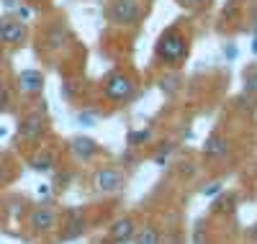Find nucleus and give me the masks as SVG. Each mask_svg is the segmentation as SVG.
I'll return each mask as SVG.
<instances>
[{
  "label": "nucleus",
  "instance_id": "27",
  "mask_svg": "<svg viewBox=\"0 0 257 244\" xmlns=\"http://www.w3.org/2000/svg\"><path fill=\"white\" fill-rule=\"evenodd\" d=\"M0 177H3V170H0Z\"/></svg>",
  "mask_w": 257,
  "mask_h": 244
},
{
  "label": "nucleus",
  "instance_id": "9",
  "mask_svg": "<svg viewBox=\"0 0 257 244\" xmlns=\"http://www.w3.org/2000/svg\"><path fill=\"white\" fill-rule=\"evenodd\" d=\"M70 149H72V154L77 160H93L98 154V144L93 139H88V137H75L70 142Z\"/></svg>",
  "mask_w": 257,
  "mask_h": 244
},
{
  "label": "nucleus",
  "instance_id": "18",
  "mask_svg": "<svg viewBox=\"0 0 257 244\" xmlns=\"http://www.w3.org/2000/svg\"><path fill=\"white\" fill-rule=\"evenodd\" d=\"M77 121H80V126H95L98 113L95 110H82V113H77Z\"/></svg>",
  "mask_w": 257,
  "mask_h": 244
},
{
  "label": "nucleus",
  "instance_id": "26",
  "mask_svg": "<svg viewBox=\"0 0 257 244\" xmlns=\"http://www.w3.org/2000/svg\"><path fill=\"white\" fill-rule=\"evenodd\" d=\"M252 241H257V224L252 226Z\"/></svg>",
  "mask_w": 257,
  "mask_h": 244
},
{
  "label": "nucleus",
  "instance_id": "22",
  "mask_svg": "<svg viewBox=\"0 0 257 244\" xmlns=\"http://www.w3.org/2000/svg\"><path fill=\"white\" fill-rule=\"evenodd\" d=\"M183 6H190V8H198V6H206L208 0H180Z\"/></svg>",
  "mask_w": 257,
  "mask_h": 244
},
{
  "label": "nucleus",
  "instance_id": "6",
  "mask_svg": "<svg viewBox=\"0 0 257 244\" xmlns=\"http://www.w3.org/2000/svg\"><path fill=\"white\" fill-rule=\"evenodd\" d=\"M26 39V26L16 18H0V41L6 44H21Z\"/></svg>",
  "mask_w": 257,
  "mask_h": 244
},
{
  "label": "nucleus",
  "instance_id": "13",
  "mask_svg": "<svg viewBox=\"0 0 257 244\" xmlns=\"http://www.w3.org/2000/svg\"><path fill=\"white\" fill-rule=\"evenodd\" d=\"M64 41H67V31H64L62 26H52L49 34H47V47L49 49H59Z\"/></svg>",
  "mask_w": 257,
  "mask_h": 244
},
{
  "label": "nucleus",
  "instance_id": "23",
  "mask_svg": "<svg viewBox=\"0 0 257 244\" xmlns=\"http://www.w3.org/2000/svg\"><path fill=\"white\" fill-rule=\"evenodd\" d=\"M18 16H21V18L26 21V18H31V11H29L26 6H18Z\"/></svg>",
  "mask_w": 257,
  "mask_h": 244
},
{
  "label": "nucleus",
  "instance_id": "10",
  "mask_svg": "<svg viewBox=\"0 0 257 244\" xmlns=\"http://www.w3.org/2000/svg\"><path fill=\"white\" fill-rule=\"evenodd\" d=\"M226 152H229V142L221 134H211L208 142H206V147H203V154H206V157H211V160L226 157Z\"/></svg>",
  "mask_w": 257,
  "mask_h": 244
},
{
  "label": "nucleus",
  "instance_id": "21",
  "mask_svg": "<svg viewBox=\"0 0 257 244\" xmlns=\"http://www.w3.org/2000/svg\"><path fill=\"white\" fill-rule=\"evenodd\" d=\"M224 54H226V59H237V54H239V49L234 47V44H226L224 47Z\"/></svg>",
  "mask_w": 257,
  "mask_h": 244
},
{
  "label": "nucleus",
  "instance_id": "3",
  "mask_svg": "<svg viewBox=\"0 0 257 244\" xmlns=\"http://www.w3.org/2000/svg\"><path fill=\"white\" fill-rule=\"evenodd\" d=\"M111 18L118 26H132L142 18V6L139 0H113L111 3Z\"/></svg>",
  "mask_w": 257,
  "mask_h": 244
},
{
  "label": "nucleus",
  "instance_id": "12",
  "mask_svg": "<svg viewBox=\"0 0 257 244\" xmlns=\"http://www.w3.org/2000/svg\"><path fill=\"white\" fill-rule=\"evenodd\" d=\"M82 231H85L82 211H72V213H70V221H67V231H64V239H77Z\"/></svg>",
  "mask_w": 257,
  "mask_h": 244
},
{
  "label": "nucleus",
  "instance_id": "1",
  "mask_svg": "<svg viewBox=\"0 0 257 244\" xmlns=\"http://www.w3.org/2000/svg\"><path fill=\"white\" fill-rule=\"evenodd\" d=\"M155 54L165 64H180L188 57V39L178 29H167L155 44Z\"/></svg>",
  "mask_w": 257,
  "mask_h": 244
},
{
  "label": "nucleus",
  "instance_id": "16",
  "mask_svg": "<svg viewBox=\"0 0 257 244\" xmlns=\"http://www.w3.org/2000/svg\"><path fill=\"white\" fill-rule=\"evenodd\" d=\"M137 244H160V231L152 229V226H144L137 234Z\"/></svg>",
  "mask_w": 257,
  "mask_h": 244
},
{
  "label": "nucleus",
  "instance_id": "2",
  "mask_svg": "<svg viewBox=\"0 0 257 244\" xmlns=\"http://www.w3.org/2000/svg\"><path fill=\"white\" fill-rule=\"evenodd\" d=\"M105 98L113 100V103H126L128 98H134L137 93V85L134 80L128 77L126 72H111L108 77H105Z\"/></svg>",
  "mask_w": 257,
  "mask_h": 244
},
{
  "label": "nucleus",
  "instance_id": "11",
  "mask_svg": "<svg viewBox=\"0 0 257 244\" xmlns=\"http://www.w3.org/2000/svg\"><path fill=\"white\" fill-rule=\"evenodd\" d=\"M54 224H57V216L49 208H39L31 213V226L36 231H49V229H54Z\"/></svg>",
  "mask_w": 257,
  "mask_h": 244
},
{
  "label": "nucleus",
  "instance_id": "15",
  "mask_svg": "<svg viewBox=\"0 0 257 244\" xmlns=\"http://www.w3.org/2000/svg\"><path fill=\"white\" fill-rule=\"evenodd\" d=\"M149 137H152V131L149 129H142V131H128L126 134V144L128 147H142L149 142Z\"/></svg>",
  "mask_w": 257,
  "mask_h": 244
},
{
  "label": "nucleus",
  "instance_id": "17",
  "mask_svg": "<svg viewBox=\"0 0 257 244\" xmlns=\"http://www.w3.org/2000/svg\"><path fill=\"white\" fill-rule=\"evenodd\" d=\"M231 208H234V195H221L219 201H213V213H229Z\"/></svg>",
  "mask_w": 257,
  "mask_h": 244
},
{
  "label": "nucleus",
  "instance_id": "8",
  "mask_svg": "<svg viewBox=\"0 0 257 244\" xmlns=\"http://www.w3.org/2000/svg\"><path fill=\"white\" fill-rule=\"evenodd\" d=\"M134 234H137L134 221L128 218V216H123V218H118L116 224L111 226V231H108V241H113V244H123V241H128V239H134Z\"/></svg>",
  "mask_w": 257,
  "mask_h": 244
},
{
  "label": "nucleus",
  "instance_id": "4",
  "mask_svg": "<svg viewBox=\"0 0 257 244\" xmlns=\"http://www.w3.org/2000/svg\"><path fill=\"white\" fill-rule=\"evenodd\" d=\"M95 185L100 193H118L123 188V175L116 167H103L95 175Z\"/></svg>",
  "mask_w": 257,
  "mask_h": 244
},
{
  "label": "nucleus",
  "instance_id": "7",
  "mask_svg": "<svg viewBox=\"0 0 257 244\" xmlns=\"http://www.w3.org/2000/svg\"><path fill=\"white\" fill-rule=\"evenodd\" d=\"M18 90L24 95H36L44 90V75L39 70H24L18 75Z\"/></svg>",
  "mask_w": 257,
  "mask_h": 244
},
{
  "label": "nucleus",
  "instance_id": "14",
  "mask_svg": "<svg viewBox=\"0 0 257 244\" xmlns=\"http://www.w3.org/2000/svg\"><path fill=\"white\" fill-rule=\"evenodd\" d=\"M31 167H34L36 172H49V170H54V157H52L49 152H41L39 157L31 160Z\"/></svg>",
  "mask_w": 257,
  "mask_h": 244
},
{
  "label": "nucleus",
  "instance_id": "5",
  "mask_svg": "<svg viewBox=\"0 0 257 244\" xmlns=\"http://www.w3.org/2000/svg\"><path fill=\"white\" fill-rule=\"evenodd\" d=\"M44 129H47L44 116H41V113H31V116H26L24 121H21V126H18V137H21V139H26V142H36L41 134H44Z\"/></svg>",
  "mask_w": 257,
  "mask_h": 244
},
{
  "label": "nucleus",
  "instance_id": "20",
  "mask_svg": "<svg viewBox=\"0 0 257 244\" xmlns=\"http://www.w3.org/2000/svg\"><path fill=\"white\" fill-rule=\"evenodd\" d=\"M247 93H252V95H257V70L247 75Z\"/></svg>",
  "mask_w": 257,
  "mask_h": 244
},
{
  "label": "nucleus",
  "instance_id": "25",
  "mask_svg": "<svg viewBox=\"0 0 257 244\" xmlns=\"http://www.w3.org/2000/svg\"><path fill=\"white\" fill-rule=\"evenodd\" d=\"M3 3H6V8H18L16 0H3Z\"/></svg>",
  "mask_w": 257,
  "mask_h": 244
},
{
  "label": "nucleus",
  "instance_id": "24",
  "mask_svg": "<svg viewBox=\"0 0 257 244\" xmlns=\"http://www.w3.org/2000/svg\"><path fill=\"white\" fill-rule=\"evenodd\" d=\"M6 108H8V93L0 90V110H6Z\"/></svg>",
  "mask_w": 257,
  "mask_h": 244
},
{
  "label": "nucleus",
  "instance_id": "19",
  "mask_svg": "<svg viewBox=\"0 0 257 244\" xmlns=\"http://www.w3.org/2000/svg\"><path fill=\"white\" fill-rule=\"evenodd\" d=\"M201 193H203L206 198H216V195H221V193H224V185H221V183H208Z\"/></svg>",
  "mask_w": 257,
  "mask_h": 244
}]
</instances>
